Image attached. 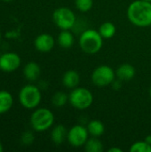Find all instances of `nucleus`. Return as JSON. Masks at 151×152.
<instances>
[{
	"label": "nucleus",
	"instance_id": "18",
	"mask_svg": "<svg viewBox=\"0 0 151 152\" xmlns=\"http://www.w3.org/2000/svg\"><path fill=\"white\" fill-rule=\"evenodd\" d=\"M85 150L87 152H102L103 144L97 137L90 138L85 144Z\"/></svg>",
	"mask_w": 151,
	"mask_h": 152
},
{
	"label": "nucleus",
	"instance_id": "20",
	"mask_svg": "<svg viewBox=\"0 0 151 152\" xmlns=\"http://www.w3.org/2000/svg\"><path fill=\"white\" fill-rule=\"evenodd\" d=\"M69 101V96L63 92H56L52 97V103L55 107H62Z\"/></svg>",
	"mask_w": 151,
	"mask_h": 152
},
{
	"label": "nucleus",
	"instance_id": "25",
	"mask_svg": "<svg viewBox=\"0 0 151 152\" xmlns=\"http://www.w3.org/2000/svg\"><path fill=\"white\" fill-rule=\"evenodd\" d=\"M145 142H146L147 143H149V144H150L151 145V135H148V136L145 138Z\"/></svg>",
	"mask_w": 151,
	"mask_h": 152
},
{
	"label": "nucleus",
	"instance_id": "3",
	"mask_svg": "<svg viewBox=\"0 0 151 152\" xmlns=\"http://www.w3.org/2000/svg\"><path fill=\"white\" fill-rule=\"evenodd\" d=\"M54 122L53 112L46 108L36 110L30 117V125L36 132H44L49 129Z\"/></svg>",
	"mask_w": 151,
	"mask_h": 152
},
{
	"label": "nucleus",
	"instance_id": "14",
	"mask_svg": "<svg viewBox=\"0 0 151 152\" xmlns=\"http://www.w3.org/2000/svg\"><path fill=\"white\" fill-rule=\"evenodd\" d=\"M67 136H68L67 129L62 125L56 126L51 132V139L53 142L55 143L56 145L61 144L65 141Z\"/></svg>",
	"mask_w": 151,
	"mask_h": 152
},
{
	"label": "nucleus",
	"instance_id": "26",
	"mask_svg": "<svg viewBox=\"0 0 151 152\" xmlns=\"http://www.w3.org/2000/svg\"><path fill=\"white\" fill-rule=\"evenodd\" d=\"M3 151H4V147H3V145H2V143L0 142V152H2Z\"/></svg>",
	"mask_w": 151,
	"mask_h": 152
},
{
	"label": "nucleus",
	"instance_id": "19",
	"mask_svg": "<svg viewBox=\"0 0 151 152\" xmlns=\"http://www.w3.org/2000/svg\"><path fill=\"white\" fill-rule=\"evenodd\" d=\"M99 32L103 38H111L116 33V27L112 22L107 21L102 23L99 28Z\"/></svg>",
	"mask_w": 151,
	"mask_h": 152
},
{
	"label": "nucleus",
	"instance_id": "21",
	"mask_svg": "<svg viewBox=\"0 0 151 152\" xmlns=\"http://www.w3.org/2000/svg\"><path fill=\"white\" fill-rule=\"evenodd\" d=\"M131 152H151V145L147 143L145 141L142 142H134L131 148H130Z\"/></svg>",
	"mask_w": 151,
	"mask_h": 152
},
{
	"label": "nucleus",
	"instance_id": "12",
	"mask_svg": "<svg viewBox=\"0 0 151 152\" xmlns=\"http://www.w3.org/2000/svg\"><path fill=\"white\" fill-rule=\"evenodd\" d=\"M41 74L40 66L34 61H30L23 68V75L29 81H36Z\"/></svg>",
	"mask_w": 151,
	"mask_h": 152
},
{
	"label": "nucleus",
	"instance_id": "28",
	"mask_svg": "<svg viewBox=\"0 0 151 152\" xmlns=\"http://www.w3.org/2000/svg\"><path fill=\"white\" fill-rule=\"evenodd\" d=\"M150 96L151 97V86H150Z\"/></svg>",
	"mask_w": 151,
	"mask_h": 152
},
{
	"label": "nucleus",
	"instance_id": "15",
	"mask_svg": "<svg viewBox=\"0 0 151 152\" xmlns=\"http://www.w3.org/2000/svg\"><path fill=\"white\" fill-rule=\"evenodd\" d=\"M12 105V95L7 91H0V114H4L9 111Z\"/></svg>",
	"mask_w": 151,
	"mask_h": 152
},
{
	"label": "nucleus",
	"instance_id": "7",
	"mask_svg": "<svg viewBox=\"0 0 151 152\" xmlns=\"http://www.w3.org/2000/svg\"><path fill=\"white\" fill-rule=\"evenodd\" d=\"M115 75V71L111 67L101 65L92 73V82L99 87L107 86L114 82Z\"/></svg>",
	"mask_w": 151,
	"mask_h": 152
},
{
	"label": "nucleus",
	"instance_id": "27",
	"mask_svg": "<svg viewBox=\"0 0 151 152\" xmlns=\"http://www.w3.org/2000/svg\"><path fill=\"white\" fill-rule=\"evenodd\" d=\"M1 39H2V34H1V31H0V41H1Z\"/></svg>",
	"mask_w": 151,
	"mask_h": 152
},
{
	"label": "nucleus",
	"instance_id": "22",
	"mask_svg": "<svg viewBox=\"0 0 151 152\" xmlns=\"http://www.w3.org/2000/svg\"><path fill=\"white\" fill-rule=\"evenodd\" d=\"M75 4L77 10L82 12H86L92 9L93 0H75Z\"/></svg>",
	"mask_w": 151,
	"mask_h": 152
},
{
	"label": "nucleus",
	"instance_id": "5",
	"mask_svg": "<svg viewBox=\"0 0 151 152\" xmlns=\"http://www.w3.org/2000/svg\"><path fill=\"white\" fill-rule=\"evenodd\" d=\"M69 103L77 110H86L93 102V95L86 88L76 87L69 95Z\"/></svg>",
	"mask_w": 151,
	"mask_h": 152
},
{
	"label": "nucleus",
	"instance_id": "6",
	"mask_svg": "<svg viewBox=\"0 0 151 152\" xmlns=\"http://www.w3.org/2000/svg\"><path fill=\"white\" fill-rule=\"evenodd\" d=\"M53 20L55 25L61 29H70L76 23L75 13L68 7L57 8L53 13Z\"/></svg>",
	"mask_w": 151,
	"mask_h": 152
},
{
	"label": "nucleus",
	"instance_id": "10",
	"mask_svg": "<svg viewBox=\"0 0 151 152\" xmlns=\"http://www.w3.org/2000/svg\"><path fill=\"white\" fill-rule=\"evenodd\" d=\"M35 47L41 53H48L54 46V39L49 34H41L35 39Z\"/></svg>",
	"mask_w": 151,
	"mask_h": 152
},
{
	"label": "nucleus",
	"instance_id": "16",
	"mask_svg": "<svg viewBox=\"0 0 151 152\" xmlns=\"http://www.w3.org/2000/svg\"><path fill=\"white\" fill-rule=\"evenodd\" d=\"M58 43L61 47L68 49L74 44V36L69 29H63L58 36Z\"/></svg>",
	"mask_w": 151,
	"mask_h": 152
},
{
	"label": "nucleus",
	"instance_id": "2",
	"mask_svg": "<svg viewBox=\"0 0 151 152\" xmlns=\"http://www.w3.org/2000/svg\"><path fill=\"white\" fill-rule=\"evenodd\" d=\"M103 37L99 31L94 29L85 30L79 37V45L81 49L88 54L97 53L102 47Z\"/></svg>",
	"mask_w": 151,
	"mask_h": 152
},
{
	"label": "nucleus",
	"instance_id": "8",
	"mask_svg": "<svg viewBox=\"0 0 151 152\" xmlns=\"http://www.w3.org/2000/svg\"><path fill=\"white\" fill-rule=\"evenodd\" d=\"M88 134L89 133L86 127L81 125H77L71 127L68 132L67 139L71 146L78 148L85 144L88 140Z\"/></svg>",
	"mask_w": 151,
	"mask_h": 152
},
{
	"label": "nucleus",
	"instance_id": "1",
	"mask_svg": "<svg viewBox=\"0 0 151 152\" xmlns=\"http://www.w3.org/2000/svg\"><path fill=\"white\" fill-rule=\"evenodd\" d=\"M127 18L137 27L151 26V2L136 0L131 3L127 9Z\"/></svg>",
	"mask_w": 151,
	"mask_h": 152
},
{
	"label": "nucleus",
	"instance_id": "4",
	"mask_svg": "<svg viewBox=\"0 0 151 152\" xmlns=\"http://www.w3.org/2000/svg\"><path fill=\"white\" fill-rule=\"evenodd\" d=\"M19 100L25 109H35L41 102V91L37 86L33 85L24 86L19 93Z\"/></svg>",
	"mask_w": 151,
	"mask_h": 152
},
{
	"label": "nucleus",
	"instance_id": "9",
	"mask_svg": "<svg viewBox=\"0 0 151 152\" xmlns=\"http://www.w3.org/2000/svg\"><path fill=\"white\" fill-rule=\"evenodd\" d=\"M21 63L20 57L16 53H4L0 56V69L4 72L16 70Z\"/></svg>",
	"mask_w": 151,
	"mask_h": 152
},
{
	"label": "nucleus",
	"instance_id": "17",
	"mask_svg": "<svg viewBox=\"0 0 151 152\" xmlns=\"http://www.w3.org/2000/svg\"><path fill=\"white\" fill-rule=\"evenodd\" d=\"M87 130H88V133L92 136L100 137L103 134V133L105 131V127L101 121L95 119V120H92L88 123Z\"/></svg>",
	"mask_w": 151,
	"mask_h": 152
},
{
	"label": "nucleus",
	"instance_id": "11",
	"mask_svg": "<svg viewBox=\"0 0 151 152\" xmlns=\"http://www.w3.org/2000/svg\"><path fill=\"white\" fill-rule=\"evenodd\" d=\"M135 72V69L133 65L129 63H124L117 68L116 76L120 81H129L134 77Z\"/></svg>",
	"mask_w": 151,
	"mask_h": 152
},
{
	"label": "nucleus",
	"instance_id": "30",
	"mask_svg": "<svg viewBox=\"0 0 151 152\" xmlns=\"http://www.w3.org/2000/svg\"><path fill=\"white\" fill-rule=\"evenodd\" d=\"M144 1H149V2H151V0H144Z\"/></svg>",
	"mask_w": 151,
	"mask_h": 152
},
{
	"label": "nucleus",
	"instance_id": "23",
	"mask_svg": "<svg viewBox=\"0 0 151 152\" xmlns=\"http://www.w3.org/2000/svg\"><path fill=\"white\" fill-rule=\"evenodd\" d=\"M34 140H35V136L31 131H26L21 135V142L23 145L29 146L33 143Z\"/></svg>",
	"mask_w": 151,
	"mask_h": 152
},
{
	"label": "nucleus",
	"instance_id": "13",
	"mask_svg": "<svg viewBox=\"0 0 151 152\" xmlns=\"http://www.w3.org/2000/svg\"><path fill=\"white\" fill-rule=\"evenodd\" d=\"M80 82V77L78 72L76 70H68L63 74L62 84L64 86L69 89H74L77 87Z\"/></svg>",
	"mask_w": 151,
	"mask_h": 152
},
{
	"label": "nucleus",
	"instance_id": "24",
	"mask_svg": "<svg viewBox=\"0 0 151 152\" xmlns=\"http://www.w3.org/2000/svg\"><path fill=\"white\" fill-rule=\"evenodd\" d=\"M109 152H123L121 149H118V148H111L109 150Z\"/></svg>",
	"mask_w": 151,
	"mask_h": 152
},
{
	"label": "nucleus",
	"instance_id": "29",
	"mask_svg": "<svg viewBox=\"0 0 151 152\" xmlns=\"http://www.w3.org/2000/svg\"><path fill=\"white\" fill-rule=\"evenodd\" d=\"M3 1H4V2H9V1H11V0H3Z\"/></svg>",
	"mask_w": 151,
	"mask_h": 152
}]
</instances>
